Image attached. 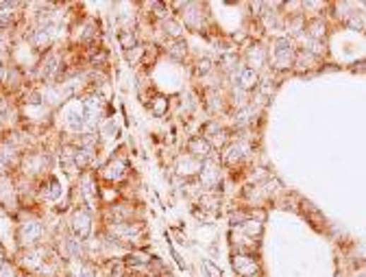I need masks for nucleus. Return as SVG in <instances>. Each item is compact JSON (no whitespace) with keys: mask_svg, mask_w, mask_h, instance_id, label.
Returning <instances> with one entry per match:
<instances>
[{"mask_svg":"<svg viewBox=\"0 0 366 277\" xmlns=\"http://www.w3.org/2000/svg\"><path fill=\"white\" fill-rule=\"evenodd\" d=\"M201 266H203V271H205L207 277H223V269H220L216 262H212V260L203 258V260H201Z\"/></svg>","mask_w":366,"mask_h":277,"instance_id":"obj_23","label":"nucleus"},{"mask_svg":"<svg viewBox=\"0 0 366 277\" xmlns=\"http://www.w3.org/2000/svg\"><path fill=\"white\" fill-rule=\"evenodd\" d=\"M35 196L40 206H59L61 201L68 199V190L64 186V182L57 177V172H50L46 177H42L40 182H35Z\"/></svg>","mask_w":366,"mask_h":277,"instance_id":"obj_6","label":"nucleus"},{"mask_svg":"<svg viewBox=\"0 0 366 277\" xmlns=\"http://www.w3.org/2000/svg\"><path fill=\"white\" fill-rule=\"evenodd\" d=\"M144 48H146V44H140V46H136V48L126 50V53H122L124 61H126L129 66H134V68H140V64H142V59H144Z\"/></svg>","mask_w":366,"mask_h":277,"instance_id":"obj_22","label":"nucleus"},{"mask_svg":"<svg viewBox=\"0 0 366 277\" xmlns=\"http://www.w3.org/2000/svg\"><path fill=\"white\" fill-rule=\"evenodd\" d=\"M233 81H235V86H238V88L251 90L257 83V72L253 68H240V70H235Z\"/></svg>","mask_w":366,"mask_h":277,"instance_id":"obj_20","label":"nucleus"},{"mask_svg":"<svg viewBox=\"0 0 366 277\" xmlns=\"http://www.w3.org/2000/svg\"><path fill=\"white\" fill-rule=\"evenodd\" d=\"M231 264L240 277H257L259 275V260L253 254H247V251H235L231 256Z\"/></svg>","mask_w":366,"mask_h":277,"instance_id":"obj_13","label":"nucleus"},{"mask_svg":"<svg viewBox=\"0 0 366 277\" xmlns=\"http://www.w3.org/2000/svg\"><path fill=\"white\" fill-rule=\"evenodd\" d=\"M50 242V230L42 210H20L16 214V247L29 249Z\"/></svg>","mask_w":366,"mask_h":277,"instance_id":"obj_1","label":"nucleus"},{"mask_svg":"<svg viewBox=\"0 0 366 277\" xmlns=\"http://www.w3.org/2000/svg\"><path fill=\"white\" fill-rule=\"evenodd\" d=\"M66 228L74 238L88 242L94 236V212L88 208H72L66 218Z\"/></svg>","mask_w":366,"mask_h":277,"instance_id":"obj_7","label":"nucleus"},{"mask_svg":"<svg viewBox=\"0 0 366 277\" xmlns=\"http://www.w3.org/2000/svg\"><path fill=\"white\" fill-rule=\"evenodd\" d=\"M157 46L162 48V55H166L168 59H172L177 64H186L190 59V46H188L186 37H181V40H164Z\"/></svg>","mask_w":366,"mask_h":277,"instance_id":"obj_14","label":"nucleus"},{"mask_svg":"<svg viewBox=\"0 0 366 277\" xmlns=\"http://www.w3.org/2000/svg\"><path fill=\"white\" fill-rule=\"evenodd\" d=\"M72 277H100V266L92 260H74L68 262Z\"/></svg>","mask_w":366,"mask_h":277,"instance_id":"obj_16","label":"nucleus"},{"mask_svg":"<svg viewBox=\"0 0 366 277\" xmlns=\"http://www.w3.org/2000/svg\"><path fill=\"white\" fill-rule=\"evenodd\" d=\"M0 277H22V271L16 266L13 260H9L7 264L0 266Z\"/></svg>","mask_w":366,"mask_h":277,"instance_id":"obj_24","label":"nucleus"},{"mask_svg":"<svg viewBox=\"0 0 366 277\" xmlns=\"http://www.w3.org/2000/svg\"><path fill=\"white\" fill-rule=\"evenodd\" d=\"M22 277H44V275H35V273H22Z\"/></svg>","mask_w":366,"mask_h":277,"instance_id":"obj_28","label":"nucleus"},{"mask_svg":"<svg viewBox=\"0 0 366 277\" xmlns=\"http://www.w3.org/2000/svg\"><path fill=\"white\" fill-rule=\"evenodd\" d=\"M7 72H9V61H0V92L5 90V83H7Z\"/></svg>","mask_w":366,"mask_h":277,"instance_id":"obj_25","label":"nucleus"},{"mask_svg":"<svg viewBox=\"0 0 366 277\" xmlns=\"http://www.w3.org/2000/svg\"><path fill=\"white\" fill-rule=\"evenodd\" d=\"M218 68H216V61H212L209 57H196L192 61V74L196 81H207L212 74H216Z\"/></svg>","mask_w":366,"mask_h":277,"instance_id":"obj_17","label":"nucleus"},{"mask_svg":"<svg viewBox=\"0 0 366 277\" xmlns=\"http://www.w3.org/2000/svg\"><path fill=\"white\" fill-rule=\"evenodd\" d=\"M144 105L146 110L155 116V118H166L168 112H170V105H172V100L162 94V92H153L146 100H144Z\"/></svg>","mask_w":366,"mask_h":277,"instance_id":"obj_15","label":"nucleus"},{"mask_svg":"<svg viewBox=\"0 0 366 277\" xmlns=\"http://www.w3.org/2000/svg\"><path fill=\"white\" fill-rule=\"evenodd\" d=\"M116 40H118V46H120L122 53H126V50L144 44L142 37H140V33H138V29H122V31L116 33Z\"/></svg>","mask_w":366,"mask_h":277,"instance_id":"obj_19","label":"nucleus"},{"mask_svg":"<svg viewBox=\"0 0 366 277\" xmlns=\"http://www.w3.org/2000/svg\"><path fill=\"white\" fill-rule=\"evenodd\" d=\"M168 5L186 31L196 33V35L212 33V22H209L207 5H201V3H168Z\"/></svg>","mask_w":366,"mask_h":277,"instance_id":"obj_4","label":"nucleus"},{"mask_svg":"<svg viewBox=\"0 0 366 277\" xmlns=\"http://www.w3.org/2000/svg\"><path fill=\"white\" fill-rule=\"evenodd\" d=\"M183 151H186V153H190L192 158H196L199 162L212 160V158H216V155H218L216 151H214V146L209 144L201 134L190 136V138L186 140V144H183Z\"/></svg>","mask_w":366,"mask_h":277,"instance_id":"obj_12","label":"nucleus"},{"mask_svg":"<svg viewBox=\"0 0 366 277\" xmlns=\"http://www.w3.org/2000/svg\"><path fill=\"white\" fill-rule=\"evenodd\" d=\"M201 164L203 162H199L196 158H192L190 153H186V151H181V153L172 162V170H175V175L179 177V182H192V179L199 177Z\"/></svg>","mask_w":366,"mask_h":277,"instance_id":"obj_9","label":"nucleus"},{"mask_svg":"<svg viewBox=\"0 0 366 277\" xmlns=\"http://www.w3.org/2000/svg\"><path fill=\"white\" fill-rule=\"evenodd\" d=\"M134 175V166H131V158L126 153V146L120 144L114 153L100 162V166L96 168V177L100 184H107V186H122L131 179Z\"/></svg>","mask_w":366,"mask_h":277,"instance_id":"obj_3","label":"nucleus"},{"mask_svg":"<svg viewBox=\"0 0 366 277\" xmlns=\"http://www.w3.org/2000/svg\"><path fill=\"white\" fill-rule=\"evenodd\" d=\"M74 184H76L78 192H81V196H83L85 208L92 210L94 214H98V210H100V182L96 177V168H90V170L81 172Z\"/></svg>","mask_w":366,"mask_h":277,"instance_id":"obj_8","label":"nucleus"},{"mask_svg":"<svg viewBox=\"0 0 366 277\" xmlns=\"http://www.w3.org/2000/svg\"><path fill=\"white\" fill-rule=\"evenodd\" d=\"M110 238H114L124 251L146 249L150 240V230L146 220H126V223H112L100 228Z\"/></svg>","mask_w":366,"mask_h":277,"instance_id":"obj_2","label":"nucleus"},{"mask_svg":"<svg viewBox=\"0 0 366 277\" xmlns=\"http://www.w3.org/2000/svg\"><path fill=\"white\" fill-rule=\"evenodd\" d=\"M0 208L7 210L13 216L20 212V196H18V190H16L11 175H7V177H0Z\"/></svg>","mask_w":366,"mask_h":277,"instance_id":"obj_11","label":"nucleus"},{"mask_svg":"<svg viewBox=\"0 0 366 277\" xmlns=\"http://www.w3.org/2000/svg\"><path fill=\"white\" fill-rule=\"evenodd\" d=\"M11 260V254H9V251H7V247L3 244V242H0V266H3V264H7Z\"/></svg>","mask_w":366,"mask_h":277,"instance_id":"obj_26","label":"nucleus"},{"mask_svg":"<svg viewBox=\"0 0 366 277\" xmlns=\"http://www.w3.org/2000/svg\"><path fill=\"white\" fill-rule=\"evenodd\" d=\"M293 46H290V42H285V40H279L277 44H275V61L283 68V66H290V61H293Z\"/></svg>","mask_w":366,"mask_h":277,"instance_id":"obj_21","label":"nucleus"},{"mask_svg":"<svg viewBox=\"0 0 366 277\" xmlns=\"http://www.w3.org/2000/svg\"><path fill=\"white\" fill-rule=\"evenodd\" d=\"M98 136H100V142H102V144H105V142H116V140L122 136L118 120H116L114 116L105 118V120L100 122V127H98Z\"/></svg>","mask_w":366,"mask_h":277,"instance_id":"obj_18","label":"nucleus"},{"mask_svg":"<svg viewBox=\"0 0 366 277\" xmlns=\"http://www.w3.org/2000/svg\"><path fill=\"white\" fill-rule=\"evenodd\" d=\"M199 186L203 190H218L220 186V162H218V155L212 158V160H205L201 164V172L196 177Z\"/></svg>","mask_w":366,"mask_h":277,"instance_id":"obj_10","label":"nucleus"},{"mask_svg":"<svg viewBox=\"0 0 366 277\" xmlns=\"http://www.w3.org/2000/svg\"><path fill=\"white\" fill-rule=\"evenodd\" d=\"M100 218V228L102 225H112V223H126V220H146L144 218V208L140 201L134 199H120L112 206H105L98 210Z\"/></svg>","mask_w":366,"mask_h":277,"instance_id":"obj_5","label":"nucleus"},{"mask_svg":"<svg viewBox=\"0 0 366 277\" xmlns=\"http://www.w3.org/2000/svg\"><path fill=\"white\" fill-rule=\"evenodd\" d=\"M122 277H148V275H142V273H131V271H124Z\"/></svg>","mask_w":366,"mask_h":277,"instance_id":"obj_27","label":"nucleus"}]
</instances>
